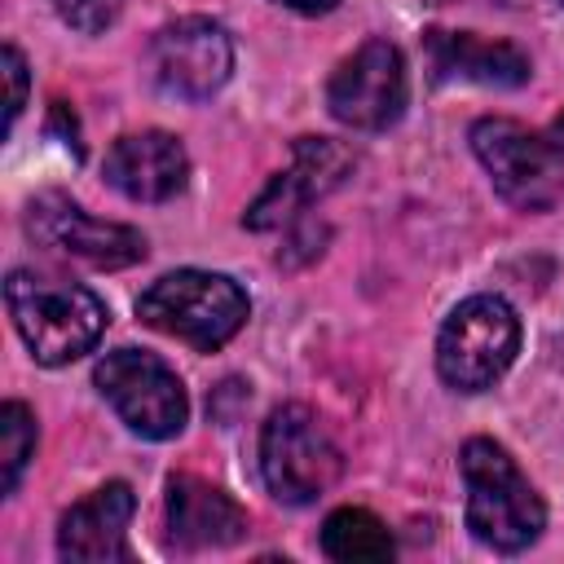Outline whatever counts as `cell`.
Returning a JSON list of instances; mask_svg holds the SVG:
<instances>
[{"mask_svg":"<svg viewBox=\"0 0 564 564\" xmlns=\"http://www.w3.org/2000/svg\"><path fill=\"white\" fill-rule=\"evenodd\" d=\"M4 308L40 366H66L97 348L110 313L106 304L75 282H57L31 269L4 278Z\"/></svg>","mask_w":564,"mask_h":564,"instance_id":"1","label":"cell"},{"mask_svg":"<svg viewBox=\"0 0 564 564\" xmlns=\"http://www.w3.org/2000/svg\"><path fill=\"white\" fill-rule=\"evenodd\" d=\"M458 467L467 480V529L476 542L494 551H524L538 542L546 529V507L498 441L471 436L458 454Z\"/></svg>","mask_w":564,"mask_h":564,"instance_id":"2","label":"cell"},{"mask_svg":"<svg viewBox=\"0 0 564 564\" xmlns=\"http://www.w3.org/2000/svg\"><path fill=\"white\" fill-rule=\"evenodd\" d=\"M137 313H141L145 326H154L163 335H176L198 352H212V348L229 344L242 330V322L251 313V300L225 273L176 269V273H163L137 300Z\"/></svg>","mask_w":564,"mask_h":564,"instance_id":"3","label":"cell"},{"mask_svg":"<svg viewBox=\"0 0 564 564\" xmlns=\"http://www.w3.org/2000/svg\"><path fill=\"white\" fill-rule=\"evenodd\" d=\"M471 150L511 207L551 212L564 203V145L555 137L494 115L471 123Z\"/></svg>","mask_w":564,"mask_h":564,"instance_id":"4","label":"cell"},{"mask_svg":"<svg viewBox=\"0 0 564 564\" xmlns=\"http://www.w3.org/2000/svg\"><path fill=\"white\" fill-rule=\"evenodd\" d=\"M520 352V317L502 295L463 300L436 335V375L458 392L494 388Z\"/></svg>","mask_w":564,"mask_h":564,"instance_id":"5","label":"cell"},{"mask_svg":"<svg viewBox=\"0 0 564 564\" xmlns=\"http://www.w3.org/2000/svg\"><path fill=\"white\" fill-rule=\"evenodd\" d=\"M260 471L273 498L304 507L339 480L344 454L330 427L308 405L291 401V405H278L260 432Z\"/></svg>","mask_w":564,"mask_h":564,"instance_id":"6","label":"cell"},{"mask_svg":"<svg viewBox=\"0 0 564 564\" xmlns=\"http://www.w3.org/2000/svg\"><path fill=\"white\" fill-rule=\"evenodd\" d=\"M97 392L110 401V410L145 441H167L185 427L189 401L167 361L141 348H115L93 370Z\"/></svg>","mask_w":564,"mask_h":564,"instance_id":"7","label":"cell"},{"mask_svg":"<svg viewBox=\"0 0 564 564\" xmlns=\"http://www.w3.org/2000/svg\"><path fill=\"white\" fill-rule=\"evenodd\" d=\"M150 79L181 101H207L225 88L234 70V44L229 31L212 18H181L163 26L145 48Z\"/></svg>","mask_w":564,"mask_h":564,"instance_id":"8","label":"cell"},{"mask_svg":"<svg viewBox=\"0 0 564 564\" xmlns=\"http://www.w3.org/2000/svg\"><path fill=\"white\" fill-rule=\"evenodd\" d=\"M405 97H410L405 57L388 40H366L352 57L339 62V70L326 84L330 115L361 132H379V128L397 123L405 110Z\"/></svg>","mask_w":564,"mask_h":564,"instance_id":"9","label":"cell"},{"mask_svg":"<svg viewBox=\"0 0 564 564\" xmlns=\"http://www.w3.org/2000/svg\"><path fill=\"white\" fill-rule=\"evenodd\" d=\"M26 229L44 247L66 251V256H75V260H84L93 269H123V264L145 260V238L137 229L115 225V220H97L79 203H70L66 194H40V198H31Z\"/></svg>","mask_w":564,"mask_h":564,"instance_id":"10","label":"cell"},{"mask_svg":"<svg viewBox=\"0 0 564 564\" xmlns=\"http://www.w3.org/2000/svg\"><path fill=\"white\" fill-rule=\"evenodd\" d=\"M348 167H352V154H348L344 145L326 141V137H300V141H295V154H291V167L278 172V176L264 185V194L247 207L242 225H247V229H260V234L291 225L313 198L330 194V189L344 181Z\"/></svg>","mask_w":564,"mask_h":564,"instance_id":"11","label":"cell"},{"mask_svg":"<svg viewBox=\"0 0 564 564\" xmlns=\"http://www.w3.org/2000/svg\"><path fill=\"white\" fill-rule=\"evenodd\" d=\"M189 154L172 132H128L106 154V181L132 203H167L185 189Z\"/></svg>","mask_w":564,"mask_h":564,"instance_id":"12","label":"cell"},{"mask_svg":"<svg viewBox=\"0 0 564 564\" xmlns=\"http://www.w3.org/2000/svg\"><path fill=\"white\" fill-rule=\"evenodd\" d=\"M137 511V498L123 480H110L79 498L62 524H57V555L75 564H110L128 560V520Z\"/></svg>","mask_w":564,"mask_h":564,"instance_id":"13","label":"cell"},{"mask_svg":"<svg viewBox=\"0 0 564 564\" xmlns=\"http://www.w3.org/2000/svg\"><path fill=\"white\" fill-rule=\"evenodd\" d=\"M167 529L176 546H234L247 533V511L198 476L167 480Z\"/></svg>","mask_w":564,"mask_h":564,"instance_id":"14","label":"cell"},{"mask_svg":"<svg viewBox=\"0 0 564 564\" xmlns=\"http://www.w3.org/2000/svg\"><path fill=\"white\" fill-rule=\"evenodd\" d=\"M427 62L436 79H467L489 88H520L533 66L507 40H480L471 31H427Z\"/></svg>","mask_w":564,"mask_h":564,"instance_id":"15","label":"cell"},{"mask_svg":"<svg viewBox=\"0 0 564 564\" xmlns=\"http://www.w3.org/2000/svg\"><path fill=\"white\" fill-rule=\"evenodd\" d=\"M322 551L330 560L352 564V560H388L397 551V542H392L388 524L379 516H370L366 507H339L322 524Z\"/></svg>","mask_w":564,"mask_h":564,"instance_id":"16","label":"cell"},{"mask_svg":"<svg viewBox=\"0 0 564 564\" xmlns=\"http://www.w3.org/2000/svg\"><path fill=\"white\" fill-rule=\"evenodd\" d=\"M35 454V414L22 401H4L0 405V489L13 494L26 463Z\"/></svg>","mask_w":564,"mask_h":564,"instance_id":"17","label":"cell"},{"mask_svg":"<svg viewBox=\"0 0 564 564\" xmlns=\"http://www.w3.org/2000/svg\"><path fill=\"white\" fill-rule=\"evenodd\" d=\"M53 4H57L62 22L75 26V31H84V35L106 31L119 18V9H123V0H53Z\"/></svg>","mask_w":564,"mask_h":564,"instance_id":"18","label":"cell"},{"mask_svg":"<svg viewBox=\"0 0 564 564\" xmlns=\"http://www.w3.org/2000/svg\"><path fill=\"white\" fill-rule=\"evenodd\" d=\"M4 75H9V128L26 106V62L13 44H4Z\"/></svg>","mask_w":564,"mask_h":564,"instance_id":"19","label":"cell"},{"mask_svg":"<svg viewBox=\"0 0 564 564\" xmlns=\"http://www.w3.org/2000/svg\"><path fill=\"white\" fill-rule=\"evenodd\" d=\"M278 4H286V9H300V13H326V9H335L339 0H278Z\"/></svg>","mask_w":564,"mask_h":564,"instance_id":"20","label":"cell"},{"mask_svg":"<svg viewBox=\"0 0 564 564\" xmlns=\"http://www.w3.org/2000/svg\"><path fill=\"white\" fill-rule=\"evenodd\" d=\"M551 137H555V141H560V145H564V115H560V119H555V128H551Z\"/></svg>","mask_w":564,"mask_h":564,"instance_id":"21","label":"cell"}]
</instances>
